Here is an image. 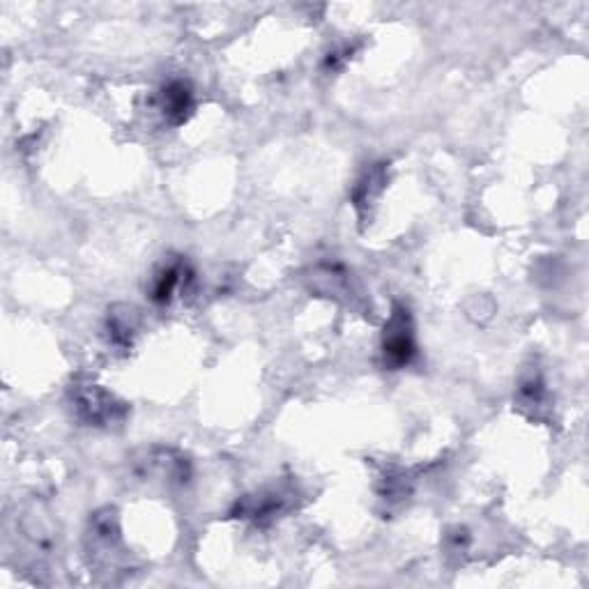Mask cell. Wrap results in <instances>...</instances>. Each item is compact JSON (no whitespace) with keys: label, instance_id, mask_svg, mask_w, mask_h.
Returning <instances> with one entry per match:
<instances>
[{"label":"cell","instance_id":"cell-8","mask_svg":"<svg viewBox=\"0 0 589 589\" xmlns=\"http://www.w3.org/2000/svg\"><path fill=\"white\" fill-rule=\"evenodd\" d=\"M385 182H387L385 164H373L362 173V178L357 180V185L353 189V201H355L359 217H364V214L369 212V205H373V201L380 196Z\"/></svg>","mask_w":589,"mask_h":589},{"label":"cell","instance_id":"cell-2","mask_svg":"<svg viewBox=\"0 0 589 589\" xmlns=\"http://www.w3.org/2000/svg\"><path fill=\"white\" fill-rule=\"evenodd\" d=\"M76 417L83 424L95 428H113L122 426L129 415V405L120 401L116 394L95 382H76L70 392Z\"/></svg>","mask_w":589,"mask_h":589},{"label":"cell","instance_id":"cell-9","mask_svg":"<svg viewBox=\"0 0 589 589\" xmlns=\"http://www.w3.org/2000/svg\"><path fill=\"white\" fill-rule=\"evenodd\" d=\"M313 290L320 295H327V297H336V295H343L348 293L350 288V277L348 272L343 270L341 265H332V263H325V265H318L316 270H313Z\"/></svg>","mask_w":589,"mask_h":589},{"label":"cell","instance_id":"cell-10","mask_svg":"<svg viewBox=\"0 0 589 589\" xmlns=\"http://www.w3.org/2000/svg\"><path fill=\"white\" fill-rule=\"evenodd\" d=\"M543 396H546V387H543V380L537 376V373H530V376H525L520 380V387H518V401L520 405H541L543 403Z\"/></svg>","mask_w":589,"mask_h":589},{"label":"cell","instance_id":"cell-5","mask_svg":"<svg viewBox=\"0 0 589 589\" xmlns=\"http://www.w3.org/2000/svg\"><path fill=\"white\" fill-rule=\"evenodd\" d=\"M159 111L166 122L171 125H182L194 111V90L187 81H171L166 83L159 93Z\"/></svg>","mask_w":589,"mask_h":589},{"label":"cell","instance_id":"cell-7","mask_svg":"<svg viewBox=\"0 0 589 589\" xmlns=\"http://www.w3.org/2000/svg\"><path fill=\"white\" fill-rule=\"evenodd\" d=\"M136 327V311L132 307H113L106 316V334H109V343L118 350L132 348Z\"/></svg>","mask_w":589,"mask_h":589},{"label":"cell","instance_id":"cell-3","mask_svg":"<svg viewBox=\"0 0 589 589\" xmlns=\"http://www.w3.org/2000/svg\"><path fill=\"white\" fill-rule=\"evenodd\" d=\"M417 355L415 341V323L412 313L405 304H394L389 320L382 332V359L389 369H403Z\"/></svg>","mask_w":589,"mask_h":589},{"label":"cell","instance_id":"cell-11","mask_svg":"<svg viewBox=\"0 0 589 589\" xmlns=\"http://www.w3.org/2000/svg\"><path fill=\"white\" fill-rule=\"evenodd\" d=\"M468 546H470V534L465 530H461V527H456L454 532L447 534V550H449V553L458 555V553H463V550H468Z\"/></svg>","mask_w":589,"mask_h":589},{"label":"cell","instance_id":"cell-4","mask_svg":"<svg viewBox=\"0 0 589 589\" xmlns=\"http://www.w3.org/2000/svg\"><path fill=\"white\" fill-rule=\"evenodd\" d=\"M191 281V272L187 263L182 260H168L159 270L155 272L150 283V300L164 307V304H171L175 293L180 290H187V283Z\"/></svg>","mask_w":589,"mask_h":589},{"label":"cell","instance_id":"cell-1","mask_svg":"<svg viewBox=\"0 0 589 589\" xmlns=\"http://www.w3.org/2000/svg\"><path fill=\"white\" fill-rule=\"evenodd\" d=\"M86 546L90 562H93L97 569L104 573H122L127 564V553L122 548V537H120V523L116 509L106 507L97 511L90 518L88 523V534H86Z\"/></svg>","mask_w":589,"mask_h":589},{"label":"cell","instance_id":"cell-6","mask_svg":"<svg viewBox=\"0 0 589 589\" xmlns=\"http://www.w3.org/2000/svg\"><path fill=\"white\" fill-rule=\"evenodd\" d=\"M288 507V497L281 491H263L256 495H247L244 500L237 502L233 516L237 518H249L256 523H265V520L277 518Z\"/></svg>","mask_w":589,"mask_h":589}]
</instances>
